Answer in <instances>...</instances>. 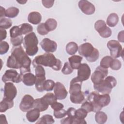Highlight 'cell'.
<instances>
[{"label": "cell", "instance_id": "1", "mask_svg": "<svg viewBox=\"0 0 124 124\" xmlns=\"http://www.w3.org/2000/svg\"><path fill=\"white\" fill-rule=\"evenodd\" d=\"M11 55L14 56L17 63L21 74L24 75L31 72V60L21 46H14L11 51Z\"/></svg>", "mask_w": 124, "mask_h": 124}, {"label": "cell", "instance_id": "2", "mask_svg": "<svg viewBox=\"0 0 124 124\" xmlns=\"http://www.w3.org/2000/svg\"><path fill=\"white\" fill-rule=\"evenodd\" d=\"M32 64L34 67L42 65L51 67L55 71H59L62 66L60 60L56 59L53 54L47 52L36 56L32 61Z\"/></svg>", "mask_w": 124, "mask_h": 124}, {"label": "cell", "instance_id": "3", "mask_svg": "<svg viewBox=\"0 0 124 124\" xmlns=\"http://www.w3.org/2000/svg\"><path fill=\"white\" fill-rule=\"evenodd\" d=\"M88 101L93 106V112L100 111L102 108L108 106L110 101L109 94L100 95L98 92H92L88 96Z\"/></svg>", "mask_w": 124, "mask_h": 124}, {"label": "cell", "instance_id": "4", "mask_svg": "<svg viewBox=\"0 0 124 124\" xmlns=\"http://www.w3.org/2000/svg\"><path fill=\"white\" fill-rule=\"evenodd\" d=\"M38 41L34 32L26 35L24 38L23 46L26 49V53L28 56H33L38 52Z\"/></svg>", "mask_w": 124, "mask_h": 124}, {"label": "cell", "instance_id": "5", "mask_svg": "<svg viewBox=\"0 0 124 124\" xmlns=\"http://www.w3.org/2000/svg\"><path fill=\"white\" fill-rule=\"evenodd\" d=\"M117 84L116 79L111 76L106 77L101 82L98 84H94L93 88L95 90L102 94H109L111 93L113 88Z\"/></svg>", "mask_w": 124, "mask_h": 124}, {"label": "cell", "instance_id": "6", "mask_svg": "<svg viewBox=\"0 0 124 124\" xmlns=\"http://www.w3.org/2000/svg\"><path fill=\"white\" fill-rule=\"evenodd\" d=\"M107 45L112 58L116 59L123 55V48L118 41L115 40H110Z\"/></svg>", "mask_w": 124, "mask_h": 124}, {"label": "cell", "instance_id": "7", "mask_svg": "<svg viewBox=\"0 0 124 124\" xmlns=\"http://www.w3.org/2000/svg\"><path fill=\"white\" fill-rule=\"evenodd\" d=\"M23 75L18 74L16 70L9 69L5 71L2 77V80L6 83L12 81L14 83H19L22 80Z\"/></svg>", "mask_w": 124, "mask_h": 124}, {"label": "cell", "instance_id": "8", "mask_svg": "<svg viewBox=\"0 0 124 124\" xmlns=\"http://www.w3.org/2000/svg\"><path fill=\"white\" fill-rule=\"evenodd\" d=\"M108 74V69L98 66L91 76V80L94 84H98L107 76Z\"/></svg>", "mask_w": 124, "mask_h": 124}, {"label": "cell", "instance_id": "9", "mask_svg": "<svg viewBox=\"0 0 124 124\" xmlns=\"http://www.w3.org/2000/svg\"><path fill=\"white\" fill-rule=\"evenodd\" d=\"M34 99L29 94L25 95L22 98L19 105L20 110L23 112H27L33 107Z\"/></svg>", "mask_w": 124, "mask_h": 124}, {"label": "cell", "instance_id": "10", "mask_svg": "<svg viewBox=\"0 0 124 124\" xmlns=\"http://www.w3.org/2000/svg\"><path fill=\"white\" fill-rule=\"evenodd\" d=\"M40 46L46 52H54L57 50V44L54 41L49 38H45L40 42Z\"/></svg>", "mask_w": 124, "mask_h": 124}, {"label": "cell", "instance_id": "11", "mask_svg": "<svg viewBox=\"0 0 124 124\" xmlns=\"http://www.w3.org/2000/svg\"><path fill=\"white\" fill-rule=\"evenodd\" d=\"M17 94V90L15 86L12 82H6L4 88V97L13 100Z\"/></svg>", "mask_w": 124, "mask_h": 124}, {"label": "cell", "instance_id": "12", "mask_svg": "<svg viewBox=\"0 0 124 124\" xmlns=\"http://www.w3.org/2000/svg\"><path fill=\"white\" fill-rule=\"evenodd\" d=\"M77 77L81 81L87 80L91 75V69L87 63H82L78 69Z\"/></svg>", "mask_w": 124, "mask_h": 124}, {"label": "cell", "instance_id": "13", "mask_svg": "<svg viewBox=\"0 0 124 124\" xmlns=\"http://www.w3.org/2000/svg\"><path fill=\"white\" fill-rule=\"evenodd\" d=\"M78 7L85 14L91 15L95 12V7L93 4L86 0H81L78 2Z\"/></svg>", "mask_w": 124, "mask_h": 124}, {"label": "cell", "instance_id": "14", "mask_svg": "<svg viewBox=\"0 0 124 124\" xmlns=\"http://www.w3.org/2000/svg\"><path fill=\"white\" fill-rule=\"evenodd\" d=\"M54 93L58 100H63L65 99L68 94V92L64 86L59 82L55 83L54 88Z\"/></svg>", "mask_w": 124, "mask_h": 124}, {"label": "cell", "instance_id": "15", "mask_svg": "<svg viewBox=\"0 0 124 124\" xmlns=\"http://www.w3.org/2000/svg\"><path fill=\"white\" fill-rule=\"evenodd\" d=\"M94 48L90 43H85L80 45L78 47V51L79 55L87 59L93 53Z\"/></svg>", "mask_w": 124, "mask_h": 124}, {"label": "cell", "instance_id": "16", "mask_svg": "<svg viewBox=\"0 0 124 124\" xmlns=\"http://www.w3.org/2000/svg\"><path fill=\"white\" fill-rule=\"evenodd\" d=\"M82 81L80 80L77 77L73 78L70 81L69 87V93L74 94L80 92Z\"/></svg>", "mask_w": 124, "mask_h": 124}, {"label": "cell", "instance_id": "17", "mask_svg": "<svg viewBox=\"0 0 124 124\" xmlns=\"http://www.w3.org/2000/svg\"><path fill=\"white\" fill-rule=\"evenodd\" d=\"M48 104L42 97L34 100L33 108L38 109L40 111H44L48 108Z\"/></svg>", "mask_w": 124, "mask_h": 124}, {"label": "cell", "instance_id": "18", "mask_svg": "<svg viewBox=\"0 0 124 124\" xmlns=\"http://www.w3.org/2000/svg\"><path fill=\"white\" fill-rule=\"evenodd\" d=\"M22 82L26 86H33L36 81V77L31 73H27L23 75Z\"/></svg>", "mask_w": 124, "mask_h": 124}, {"label": "cell", "instance_id": "19", "mask_svg": "<svg viewBox=\"0 0 124 124\" xmlns=\"http://www.w3.org/2000/svg\"><path fill=\"white\" fill-rule=\"evenodd\" d=\"M28 20L30 23L34 25H37L41 22L42 16L38 12H32L29 14Z\"/></svg>", "mask_w": 124, "mask_h": 124}, {"label": "cell", "instance_id": "20", "mask_svg": "<svg viewBox=\"0 0 124 124\" xmlns=\"http://www.w3.org/2000/svg\"><path fill=\"white\" fill-rule=\"evenodd\" d=\"M40 111L34 108L29 110L26 113V118L30 122H34L37 121L39 118L40 113Z\"/></svg>", "mask_w": 124, "mask_h": 124}, {"label": "cell", "instance_id": "21", "mask_svg": "<svg viewBox=\"0 0 124 124\" xmlns=\"http://www.w3.org/2000/svg\"><path fill=\"white\" fill-rule=\"evenodd\" d=\"M82 57L78 55H75L68 58L69 62L73 69H78L81 64Z\"/></svg>", "mask_w": 124, "mask_h": 124}, {"label": "cell", "instance_id": "22", "mask_svg": "<svg viewBox=\"0 0 124 124\" xmlns=\"http://www.w3.org/2000/svg\"><path fill=\"white\" fill-rule=\"evenodd\" d=\"M14 106V102L13 100H10L4 97L0 103V111L3 112L7 109L12 108Z\"/></svg>", "mask_w": 124, "mask_h": 124}, {"label": "cell", "instance_id": "23", "mask_svg": "<svg viewBox=\"0 0 124 124\" xmlns=\"http://www.w3.org/2000/svg\"><path fill=\"white\" fill-rule=\"evenodd\" d=\"M71 101L74 104H81L85 99V95L82 92L74 94H70Z\"/></svg>", "mask_w": 124, "mask_h": 124}, {"label": "cell", "instance_id": "24", "mask_svg": "<svg viewBox=\"0 0 124 124\" xmlns=\"http://www.w3.org/2000/svg\"><path fill=\"white\" fill-rule=\"evenodd\" d=\"M119 17L117 14L111 13L108 17L107 19V25L110 27H115L118 23Z\"/></svg>", "mask_w": 124, "mask_h": 124}, {"label": "cell", "instance_id": "25", "mask_svg": "<svg viewBox=\"0 0 124 124\" xmlns=\"http://www.w3.org/2000/svg\"><path fill=\"white\" fill-rule=\"evenodd\" d=\"M78 46L77 43L74 42H70L68 43L65 47L66 52L70 55H73L76 54L78 51Z\"/></svg>", "mask_w": 124, "mask_h": 124}, {"label": "cell", "instance_id": "26", "mask_svg": "<svg viewBox=\"0 0 124 124\" xmlns=\"http://www.w3.org/2000/svg\"><path fill=\"white\" fill-rule=\"evenodd\" d=\"M46 81V77H36V81L35 83V87L37 91L43 92L44 91V85Z\"/></svg>", "mask_w": 124, "mask_h": 124}, {"label": "cell", "instance_id": "27", "mask_svg": "<svg viewBox=\"0 0 124 124\" xmlns=\"http://www.w3.org/2000/svg\"><path fill=\"white\" fill-rule=\"evenodd\" d=\"M107 119V115L105 112L100 111L96 112L95 115V120L97 123L99 124H104L106 122Z\"/></svg>", "mask_w": 124, "mask_h": 124}, {"label": "cell", "instance_id": "28", "mask_svg": "<svg viewBox=\"0 0 124 124\" xmlns=\"http://www.w3.org/2000/svg\"><path fill=\"white\" fill-rule=\"evenodd\" d=\"M45 26L48 32L54 31L57 26V22L54 18H48L45 23Z\"/></svg>", "mask_w": 124, "mask_h": 124}, {"label": "cell", "instance_id": "29", "mask_svg": "<svg viewBox=\"0 0 124 124\" xmlns=\"http://www.w3.org/2000/svg\"><path fill=\"white\" fill-rule=\"evenodd\" d=\"M20 31L22 35L23 34H27L30 32H31L33 31V28L32 26L28 23H23L19 26Z\"/></svg>", "mask_w": 124, "mask_h": 124}, {"label": "cell", "instance_id": "30", "mask_svg": "<svg viewBox=\"0 0 124 124\" xmlns=\"http://www.w3.org/2000/svg\"><path fill=\"white\" fill-rule=\"evenodd\" d=\"M55 122L53 117L49 114H46L40 118L36 122V124H52Z\"/></svg>", "mask_w": 124, "mask_h": 124}, {"label": "cell", "instance_id": "31", "mask_svg": "<svg viewBox=\"0 0 124 124\" xmlns=\"http://www.w3.org/2000/svg\"><path fill=\"white\" fill-rule=\"evenodd\" d=\"M19 9L15 7H9L6 10V16L9 18H14L16 17L19 14Z\"/></svg>", "mask_w": 124, "mask_h": 124}, {"label": "cell", "instance_id": "32", "mask_svg": "<svg viewBox=\"0 0 124 124\" xmlns=\"http://www.w3.org/2000/svg\"><path fill=\"white\" fill-rule=\"evenodd\" d=\"M113 58L111 56H106L104 57L100 61V66L105 68L108 69L110 67V65Z\"/></svg>", "mask_w": 124, "mask_h": 124}, {"label": "cell", "instance_id": "33", "mask_svg": "<svg viewBox=\"0 0 124 124\" xmlns=\"http://www.w3.org/2000/svg\"><path fill=\"white\" fill-rule=\"evenodd\" d=\"M12 25V20L8 18L3 17L0 18V28L3 29H8Z\"/></svg>", "mask_w": 124, "mask_h": 124}, {"label": "cell", "instance_id": "34", "mask_svg": "<svg viewBox=\"0 0 124 124\" xmlns=\"http://www.w3.org/2000/svg\"><path fill=\"white\" fill-rule=\"evenodd\" d=\"M42 98L49 105H51L53 103L56 102L57 100L55 94L51 93H47L44 95Z\"/></svg>", "mask_w": 124, "mask_h": 124}, {"label": "cell", "instance_id": "35", "mask_svg": "<svg viewBox=\"0 0 124 124\" xmlns=\"http://www.w3.org/2000/svg\"><path fill=\"white\" fill-rule=\"evenodd\" d=\"M105 22L102 20H98L95 22L94 24L95 30L99 33L103 31L107 27Z\"/></svg>", "mask_w": 124, "mask_h": 124}, {"label": "cell", "instance_id": "36", "mask_svg": "<svg viewBox=\"0 0 124 124\" xmlns=\"http://www.w3.org/2000/svg\"><path fill=\"white\" fill-rule=\"evenodd\" d=\"M7 66L10 68L19 69V66L16 63V60L12 55L9 56L7 61Z\"/></svg>", "mask_w": 124, "mask_h": 124}, {"label": "cell", "instance_id": "37", "mask_svg": "<svg viewBox=\"0 0 124 124\" xmlns=\"http://www.w3.org/2000/svg\"><path fill=\"white\" fill-rule=\"evenodd\" d=\"M88 112L84 109L80 108L76 110L75 113V118L78 120H84L87 115Z\"/></svg>", "mask_w": 124, "mask_h": 124}, {"label": "cell", "instance_id": "38", "mask_svg": "<svg viewBox=\"0 0 124 124\" xmlns=\"http://www.w3.org/2000/svg\"><path fill=\"white\" fill-rule=\"evenodd\" d=\"M55 85V83L53 80L51 79L46 80L44 85V91H51L53 90V89H54Z\"/></svg>", "mask_w": 124, "mask_h": 124}, {"label": "cell", "instance_id": "39", "mask_svg": "<svg viewBox=\"0 0 124 124\" xmlns=\"http://www.w3.org/2000/svg\"><path fill=\"white\" fill-rule=\"evenodd\" d=\"M10 37L12 38L22 35L20 31L19 26H14L12 27L10 30Z\"/></svg>", "mask_w": 124, "mask_h": 124}, {"label": "cell", "instance_id": "40", "mask_svg": "<svg viewBox=\"0 0 124 124\" xmlns=\"http://www.w3.org/2000/svg\"><path fill=\"white\" fill-rule=\"evenodd\" d=\"M23 41V37L22 35H20L15 38H11L10 42L14 46H21Z\"/></svg>", "mask_w": 124, "mask_h": 124}, {"label": "cell", "instance_id": "41", "mask_svg": "<svg viewBox=\"0 0 124 124\" xmlns=\"http://www.w3.org/2000/svg\"><path fill=\"white\" fill-rule=\"evenodd\" d=\"M122 63L121 62L117 59H113L111 64L110 65V67L111 69L113 70H118L121 68Z\"/></svg>", "mask_w": 124, "mask_h": 124}, {"label": "cell", "instance_id": "42", "mask_svg": "<svg viewBox=\"0 0 124 124\" xmlns=\"http://www.w3.org/2000/svg\"><path fill=\"white\" fill-rule=\"evenodd\" d=\"M37 32L41 35H45L48 33V31L46 28L45 23H41L39 24L37 27Z\"/></svg>", "mask_w": 124, "mask_h": 124}, {"label": "cell", "instance_id": "43", "mask_svg": "<svg viewBox=\"0 0 124 124\" xmlns=\"http://www.w3.org/2000/svg\"><path fill=\"white\" fill-rule=\"evenodd\" d=\"M73 71V69L71 66L69 62H66L62 68V72L64 75H69L71 74Z\"/></svg>", "mask_w": 124, "mask_h": 124}, {"label": "cell", "instance_id": "44", "mask_svg": "<svg viewBox=\"0 0 124 124\" xmlns=\"http://www.w3.org/2000/svg\"><path fill=\"white\" fill-rule=\"evenodd\" d=\"M9 49V45L6 41H1L0 43V54L6 53Z\"/></svg>", "mask_w": 124, "mask_h": 124}, {"label": "cell", "instance_id": "45", "mask_svg": "<svg viewBox=\"0 0 124 124\" xmlns=\"http://www.w3.org/2000/svg\"><path fill=\"white\" fill-rule=\"evenodd\" d=\"M99 56V51L97 49L95 48L93 53L89 58H87L86 60L87 61H88L89 62H95L98 59Z\"/></svg>", "mask_w": 124, "mask_h": 124}, {"label": "cell", "instance_id": "46", "mask_svg": "<svg viewBox=\"0 0 124 124\" xmlns=\"http://www.w3.org/2000/svg\"><path fill=\"white\" fill-rule=\"evenodd\" d=\"M35 77L45 76L46 72L44 67L42 65H37L35 67Z\"/></svg>", "mask_w": 124, "mask_h": 124}, {"label": "cell", "instance_id": "47", "mask_svg": "<svg viewBox=\"0 0 124 124\" xmlns=\"http://www.w3.org/2000/svg\"><path fill=\"white\" fill-rule=\"evenodd\" d=\"M81 108L85 109L88 113L93 111V106L88 101L84 102L81 106Z\"/></svg>", "mask_w": 124, "mask_h": 124}, {"label": "cell", "instance_id": "48", "mask_svg": "<svg viewBox=\"0 0 124 124\" xmlns=\"http://www.w3.org/2000/svg\"><path fill=\"white\" fill-rule=\"evenodd\" d=\"M53 115L56 118H62L67 115V111L63 108L58 111H54Z\"/></svg>", "mask_w": 124, "mask_h": 124}, {"label": "cell", "instance_id": "49", "mask_svg": "<svg viewBox=\"0 0 124 124\" xmlns=\"http://www.w3.org/2000/svg\"><path fill=\"white\" fill-rule=\"evenodd\" d=\"M99 34L101 37L103 38H107L109 37L111 35L112 31L109 27H107L103 31L99 33Z\"/></svg>", "mask_w": 124, "mask_h": 124}, {"label": "cell", "instance_id": "50", "mask_svg": "<svg viewBox=\"0 0 124 124\" xmlns=\"http://www.w3.org/2000/svg\"><path fill=\"white\" fill-rule=\"evenodd\" d=\"M51 108L54 110V111H58L62 109L64 107V106L62 104L59 102H57L56 101L53 103L51 105Z\"/></svg>", "mask_w": 124, "mask_h": 124}, {"label": "cell", "instance_id": "51", "mask_svg": "<svg viewBox=\"0 0 124 124\" xmlns=\"http://www.w3.org/2000/svg\"><path fill=\"white\" fill-rule=\"evenodd\" d=\"M76 109L74 108H69L67 110V115L69 117L71 118L72 122L74 119L75 118V113Z\"/></svg>", "mask_w": 124, "mask_h": 124}, {"label": "cell", "instance_id": "52", "mask_svg": "<svg viewBox=\"0 0 124 124\" xmlns=\"http://www.w3.org/2000/svg\"><path fill=\"white\" fill-rule=\"evenodd\" d=\"M42 3L43 5L46 8H51L54 3V0H42Z\"/></svg>", "mask_w": 124, "mask_h": 124}, {"label": "cell", "instance_id": "53", "mask_svg": "<svg viewBox=\"0 0 124 124\" xmlns=\"http://www.w3.org/2000/svg\"><path fill=\"white\" fill-rule=\"evenodd\" d=\"M0 41L4 40L7 36V32L5 29L0 28Z\"/></svg>", "mask_w": 124, "mask_h": 124}, {"label": "cell", "instance_id": "54", "mask_svg": "<svg viewBox=\"0 0 124 124\" xmlns=\"http://www.w3.org/2000/svg\"><path fill=\"white\" fill-rule=\"evenodd\" d=\"M61 123L62 124H72V120L68 116L61 121Z\"/></svg>", "mask_w": 124, "mask_h": 124}, {"label": "cell", "instance_id": "55", "mask_svg": "<svg viewBox=\"0 0 124 124\" xmlns=\"http://www.w3.org/2000/svg\"><path fill=\"white\" fill-rule=\"evenodd\" d=\"M118 40L119 42L124 43V31L119 32L118 34Z\"/></svg>", "mask_w": 124, "mask_h": 124}, {"label": "cell", "instance_id": "56", "mask_svg": "<svg viewBox=\"0 0 124 124\" xmlns=\"http://www.w3.org/2000/svg\"><path fill=\"white\" fill-rule=\"evenodd\" d=\"M0 124H7L8 122L6 120L5 115L4 114L0 115Z\"/></svg>", "mask_w": 124, "mask_h": 124}, {"label": "cell", "instance_id": "57", "mask_svg": "<svg viewBox=\"0 0 124 124\" xmlns=\"http://www.w3.org/2000/svg\"><path fill=\"white\" fill-rule=\"evenodd\" d=\"M0 18L4 17V16H6V15H5V12H6V10H5V9L2 7V6H0Z\"/></svg>", "mask_w": 124, "mask_h": 124}, {"label": "cell", "instance_id": "58", "mask_svg": "<svg viewBox=\"0 0 124 124\" xmlns=\"http://www.w3.org/2000/svg\"><path fill=\"white\" fill-rule=\"evenodd\" d=\"M17 2H18V3H19L21 4H25L26 2H27V0H20V1H18V0H17Z\"/></svg>", "mask_w": 124, "mask_h": 124}]
</instances>
